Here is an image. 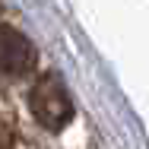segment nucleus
Segmentation results:
<instances>
[{
    "instance_id": "nucleus-1",
    "label": "nucleus",
    "mask_w": 149,
    "mask_h": 149,
    "mask_svg": "<svg viewBox=\"0 0 149 149\" xmlns=\"http://www.w3.org/2000/svg\"><path fill=\"white\" fill-rule=\"evenodd\" d=\"M29 108L35 114V120L48 130H60L73 118V102H70L57 73H48L45 79L35 83V89L29 92Z\"/></svg>"
},
{
    "instance_id": "nucleus-2",
    "label": "nucleus",
    "mask_w": 149,
    "mask_h": 149,
    "mask_svg": "<svg viewBox=\"0 0 149 149\" xmlns=\"http://www.w3.org/2000/svg\"><path fill=\"white\" fill-rule=\"evenodd\" d=\"M35 45L16 29H0V73L6 76H22L35 67Z\"/></svg>"
}]
</instances>
